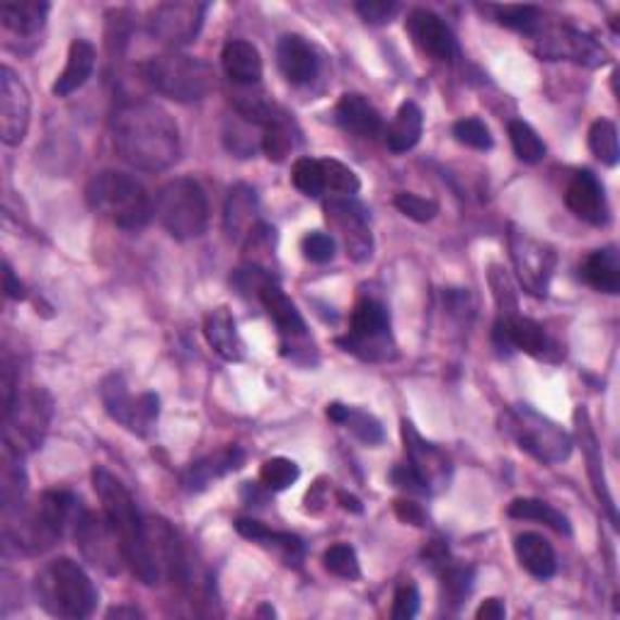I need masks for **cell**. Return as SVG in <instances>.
<instances>
[{
	"label": "cell",
	"mask_w": 620,
	"mask_h": 620,
	"mask_svg": "<svg viewBox=\"0 0 620 620\" xmlns=\"http://www.w3.org/2000/svg\"><path fill=\"white\" fill-rule=\"evenodd\" d=\"M112 141L124 163L136 170L161 173L180 157V129L177 122L155 102H126L114 114Z\"/></svg>",
	"instance_id": "1"
},
{
	"label": "cell",
	"mask_w": 620,
	"mask_h": 620,
	"mask_svg": "<svg viewBox=\"0 0 620 620\" xmlns=\"http://www.w3.org/2000/svg\"><path fill=\"white\" fill-rule=\"evenodd\" d=\"M92 488L102 502V514L110 519L112 529L119 535L124 560L134 577H139V582L145 586L161 582V572H157L149 553V541H145V519H141L131 492L107 468L92 470Z\"/></svg>",
	"instance_id": "2"
},
{
	"label": "cell",
	"mask_w": 620,
	"mask_h": 620,
	"mask_svg": "<svg viewBox=\"0 0 620 620\" xmlns=\"http://www.w3.org/2000/svg\"><path fill=\"white\" fill-rule=\"evenodd\" d=\"M80 502L66 490H49L35 507L17 504L3 509L5 539L10 545L27 555H39L61 541V535L73 527L80 514Z\"/></svg>",
	"instance_id": "3"
},
{
	"label": "cell",
	"mask_w": 620,
	"mask_h": 620,
	"mask_svg": "<svg viewBox=\"0 0 620 620\" xmlns=\"http://www.w3.org/2000/svg\"><path fill=\"white\" fill-rule=\"evenodd\" d=\"M35 596L49 616L68 620L92 616L100 602L88 572L71 558L51 560L35 577Z\"/></svg>",
	"instance_id": "4"
},
{
	"label": "cell",
	"mask_w": 620,
	"mask_h": 620,
	"mask_svg": "<svg viewBox=\"0 0 620 620\" xmlns=\"http://www.w3.org/2000/svg\"><path fill=\"white\" fill-rule=\"evenodd\" d=\"M86 199L94 214L107 218L110 224L124 230H141L153 216V202L136 177L102 170L90 177Z\"/></svg>",
	"instance_id": "5"
},
{
	"label": "cell",
	"mask_w": 620,
	"mask_h": 620,
	"mask_svg": "<svg viewBox=\"0 0 620 620\" xmlns=\"http://www.w3.org/2000/svg\"><path fill=\"white\" fill-rule=\"evenodd\" d=\"M139 73L145 86L175 102H199L214 90L212 66L175 49L145 59Z\"/></svg>",
	"instance_id": "6"
},
{
	"label": "cell",
	"mask_w": 620,
	"mask_h": 620,
	"mask_svg": "<svg viewBox=\"0 0 620 620\" xmlns=\"http://www.w3.org/2000/svg\"><path fill=\"white\" fill-rule=\"evenodd\" d=\"M502 432L529 456L545 466L562 464L572 454V436L551 417L535 413L529 405H514L502 415Z\"/></svg>",
	"instance_id": "7"
},
{
	"label": "cell",
	"mask_w": 620,
	"mask_h": 620,
	"mask_svg": "<svg viewBox=\"0 0 620 620\" xmlns=\"http://www.w3.org/2000/svg\"><path fill=\"white\" fill-rule=\"evenodd\" d=\"M153 214L175 240L204 236L208 226V202L202 185L192 177L165 182L153 199Z\"/></svg>",
	"instance_id": "8"
},
{
	"label": "cell",
	"mask_w": 620,
	"mask_h": 620,
	"mask_svg": "<svg viewBox=\"0 0 620 620\" xmlns=\"http://www.w3.org/2000/svg\"><path fill=\"white\" fill-rule=\"evenodd\" d=\"M51 417H54V401L41 388H29L15 395L10 407L3 409V446L27 456L45 444Z\"/></svg>",
	"instance_id": "9"
},
{
	"label": "cell",
	"mask_w": 620,
	"mask_h": 620,
	"mask_svg": "<svg viewBox=\"0 0 620 620\" xmlns=\"http://www.w3.org/2000/svg\"><path fill=\"white\" fill-rule=\"evenodd\" d=\"M338 344L344 352L359 356L364 362H391L395 359V342L391 334V315L383 303L364 299L354 306L352 330Z\"/></svg>",
	"instance_id": "10"
},
{
	"label": "cell",
	"mask_w": 620,
	"mask_h": 620,
	"mask_svg": "<svg viewBox=\"0 0 620 620\" xmlns=\"http://www.w3.org/2000/svg\"><path fill=\"white\" fill-rule=\"evenodd\" d=\"M100 401L107 415L136 436H149L161 415V397L155 393L134 395L122 376L112 374L100 383Z\"/></svg>",
	"instance_id": "11"
},
{
	"label": "cell",
	"mask_w": 620,
	"mask_h": 620,
	"mask_svg": "<svg viewBox=\"0 0 620 620\" xmlns=\"http://www.w3.org/2000/svg\"><path fill=\"white\" fill-rule=\"evenodd\" d=\"M73 539L83 558L104 574H119L126 565L122 541L117 531L112 529L104 514H94L90 509H80L76 523H73Z\"/></svg>",
	"instance_id": "12"
},
{
	"label": "cell",
	"mask_w": 620,
	"mask_h": 620,
	"mask_svg": "<svg viewBox=\"0 0 620 620\" xmlns=\"http://www.w3.org/2000/svg\"><path fill=\"white\" fill-rule=\"evenodd\" d=\"M509 250L523 291L531 293L535 299H543L545 293H548L555 262H558L553 248L541 243V240H535L533 236L527 233V230L511 226Z\"/></svg>",
	"instance_id": "13"
},
{
	"label": "cell",
	"mask_w": 620,
	"mask_h": 620,
	"mask_svg": "<svg viewBox=\"0 0 620 620\" xmlns=\"http://www.w3.org/2000/svg\"><path fill=\"white\" fill-rule=\"evenodd\" d=\"M206 10V3H189V0L163 3L151 13L149 31L170 49L192 45L204 27Z\"/></svg>",
	"instance_id": "14"
},
{
	"label": "cell",
	"mask_w": 620,
	"mask_h": 620,
	"mask_svg": "<svg viewBox=\"0 0 620 620\" xmlns=\"http://www.w3.org/2000/svg\"><path fill=\"white\" fill-rule=\"evenodd\" d=\"M325 218L338 230L346 255L354 262H366L374 255V238L369 228V214L352 197H332L325 204Z\"/></svg>",
	"instance_id": "15"
},
{
	"label": "cell",
	"mask_w": 620,
	"mask_h": 620,
	"mask_svg": "<svg viewBox=\"0 0 620 620\" xmlns=\"http://www.w3.org/2000/svg\"><path fill=\"white\" fill-rule=\"evenodd\" d=\"M535 41H539V54L548 61H574L582 66H604L608 61L606 49L590 35H584L580 29L572 27H551L535 31Z\"/></svg>",
	"instance_id": "16"
},
{
	"label": "cell",
	"mask_w": 620,
	"mask_h": 620,
	"mask_svg": "<svg viewBox=\"0 0 620 620\" xmlns=\"http://www.w3.org/2000/svg\"><path fill=\"white\" fill-rule=\"evenodd\" d=\"M29 90L13 68H0V136L5 145H20L29 129Z\"/></svg>",
	"instance_id": "17"
},
{
	"label": "cell",
	"mask_w": 620,
	"mask_h": 620,
	"mask_svg": "<svg viewBox=\"0 0 620 620\" xmlns=\"http://www.w3.org/2000/svg\"><path fill=\"white\" fill-rule=\"evenodd\" d=\"M409 37H413L415 45L436 61L454 63L458 59V45L451 27L441 20L432 10L417 8L407 15L405 23Z\"/></svg>",
	"instance_id": "18"
},
{
	"label": "cell",
	"mask_w": 620,
	"mask_h": 620,
	"mask_svg": "<svg viewBox=\"0 0 620 620\" xmlns=\"http://www.w3.org/2000/svg\"><path fill=\"white\" fill-rule=\"evenodd\" d=\"M224 228L233 243L245 248L262 233L265 224L260 220L255 189L248 185L230 187L224 208Z\"/></svg>",
	"instance_id": "19"
},
{
	"label": "cell",
	"mask_w": 620,
	"mask_h": 620,
	"mask_svg": "<svg viewBox=\"0 0 620 620\" xmlns=\"http://www.w3.org/2000/svg\"><path fill=\"white\" fill-rule=\"evenodd\" d=\"M492 338H495V346L502 354L519 350L543 359L551 352V340L541 325L531 318H521L517 313L499 315Z\"/></svg>",
	"instance_id": "20"
},
{
	"label": "cell",
	"mask_w": 620,
	"mask_h": 620,
	"mask_svg": "<svg viewBox=\"0 0 620 620\" xmlns=\"http://www.w3.org/2000/svg\"><path fill=\"white\" fill-rule=\"evenodd\" d=\"M403 439L407 451V464L413 466L419 472V478L427 482L429 492L446 488L451 466L444 451H439L434 444H429V441L419 436L417 429L409 422H403Z\"/></svg>",
	"instance_id": "21"
},
{
	"label": "cell",
	"mask_w": 620,
	"mask_h": 620,
	"mask_svg": "<svg viewBox=\"0 0 620 620\" xmlns=\"http://www.w3.org/2000/svg\"><path fill=\"white\" fill-rule=\"evenodd\" d=\"M567 208L592 226H604L608 220V204L604 197V187L590 170L577 173L565 192Z\"/></svg>",
	"instance_id": "22"
},
{
	"label": "cell",
	"mask_w": 620,
	"mask_h": 620,
	"mask_svg": "<svg viewBox=\"0 0 620 620\" xmlns=\"http://www.w3.org/2000/svg\"><path fill=\"white\" fill-rule=\"evenodd\" d=\"M277 63L291 86H308L318 76V56L299 35H283L277 45Z\"/></svg>",
	"instance_id": "23"
},
{
	"label": "cell",
	"mask_w": 620,
	"mask_h": 620,
	"mask_svg": "<svg viewBox=\"0 0 620 620\" xmlns=\"http://www.w3.org/2000/svg\"><path fill=\"white\" fill-rule=\"evenodd\" d=\"M257 301L262 303V308L267 311L271 322L277 325L283 342L289 340L293 344L296 340L306 338V320H303V315L299 313L296 303L279 289L277 281L267 283V287L260 291Z\"/></svg>",
	"instance_id": "24"
},
{
	"label": "cell",
	"mask_w": 620,
	"mask_h": 620,
	"mask_svg": "<svg viewBox=\"0 0 620 620\" xmlns=\"http://www.w3.org/2000/svg\"><path fill=\"white\" fill-rule=\"evenodd\" d=\"M334 122H338L344 131L362 139H376L383 134V119L374 104L359 92H346L340 98L338 107H334Z\"/></svg>",
	"instance_id": "25"
},
{
	"label": "cell",
	"mask_w": 620,
	"mask_h": 620,
	"mask_svg": "<svg viewBox=\"0 0 620 620\" xmlns=\"http://www.w3.org/2000/svg\"><path fill=\"white\" fill-rule=\"evenodd\" d=\"M243 464H245L243 448H238V446L220 448L212 456L194 460V464L182 472V485L189 492H202L212 485L214 480L228 476V472L238 470Z\"/></svg>",
	"instance_id": "26"
},
{
	"label": "cell",
	"mask_w": 620,
	"mask_h": 620,
	"mask_svg": "<svg viewBox=\"0 0 620 620\" xmlns=\"http://www.w3.org/2000/svg\"><path fill=\"white\" fill-rule=\"evenodd\" d=\"M204 338H206L208 346H212L218 356H224L226 362H243L245 359V342H243V338H240L233 313H230L226 306L206 313Z\"/></svg>",
	"instance_id": "27"
},
{
	"label": "cell",
	"mask_w": 620,
	"mask_h": 620,
	"mask_svg": "<svg viewBox=\"0 0 620 620\" xmlns=\"http://www.w3.org/2000/svg\"><path fill=\"white\" fill-rule=\"evenodd\" d=\"M220 63H224L228 80L240 88H252L262 80V56L257 47L250 45V41H228L220 51Z\"/></svg>",
	"instance_id": "28"
},
{
	"label": "cell",
	"mask_w": 620,
	"mask_h": 620,
	"mask_svg": "<svg viewBox=\"0 0 620 620\" xmlns=\"http://www.w3.org/2000/svg\"><path fill=\"white\" fill-rule=\"evenodd\" d=\"M94 59H98V54H94V47L88 39L71 41L66 68H63V73L54 83V88H51L56 98H68V94L86 86L94 71Z\"/></svg>",
	"instance_id": "29"
},
{
	"label": "cell",
	"mask_w": 620,
	"mask_h": 620,
	"mask_svg": "<svg viewBox=\"0 0 620 620\" xmlns=\"http://www.w3.org/2000/svg\"><path fill=\"white\" fill-rule=\"evenodd\" d=\"M514 551H517L519 565L529 574H533L535 580H551L555 570H558V558H555L553 545L541 533H521L514 541Z\"/></svg>",
	"instance_id": "30"
},
{
	"label": "cell",
	"mask_w": 620,
	"mask_h": 620,
	"mask_svg": "<svg viewBox=\"0 0 620 620\" xmlns=\"http://www.w3.org/2000/svg\"><path fill=\"white\" fill-rule=\"evenodd\" d=\"M49 10L51 5L45 0H8L0 5V20H3V27L15 35L29 37L47 25Z\"/></svg>",
	"instance_id": "31"
},
{
	"label": "cell",
	"mask_w": 620,
	"mask_h": 620,
	"mask_svg": "<svg viewBox=\"0 0 620 620\" xmlns=\"http://www.w3.org/2000/svg\"><path fill=\"white\" fill-rule=\"evenodd\" d=\"M582 277L598 293L616 296L620 291V255L616 248H604L592 252L582 265Z\"/></svg>",
	"instance_id": "32"
},
{
	"label": "cell",
	"mask_w": 620,
	"mask_h": 620,
	"mask_svg": "<svg viewBox=\"0 0 620 620\" xmlns=\"http://www.w3.org/2000/svg\"><path fill=\"white\" fill-rule=\"evenodd\" d=\"M425 131V114L415 102H405L397 110L393 124L385 131V143L393 153H407L422 139Z\"/></svg>",
	"instance_id": "33"
},
{
	"label": "cell",
	"mask_w": 620,
	"mask_h": 620,
	"mask_svg": "<svg viewBox=\"0 0 620 620\" xmlns=\"http://www.w3.org/2000/svg\"><path fill=\"white\" fill-rule=\"evenodd\" d=\"M27 492V472L23 468V456L3 446V458H0V499L3 509H13L23 504Z\"/></svg>",
	"instance_id": "34"
},
{
	"label": "cell",
	"mask_w": 620,
	"mask_h": 620,
	"mask_svg": "<svg viewBox=\"0 0 620 620\" xmlns=\"http://www.w3.org/2000/svg\"><path fill=\"white\" fill-rule=\"evenodd\" d=\"M507 514L511 519H523V521H539L545 523V527L558 531L560 535H570L572 527H570V519L565 517L562 511H558L553 507V504L543 502V499H531V497H521V499H514L509 504Z\"/></svg>",
	"instance_id": "35"
},
{
	"label": "cell",
	"mask_w": 620,
	"mask_h": 620,
	"mask_svg": "<svg viewBox=\"0 0 620 620\" xmlns=\"http://www.w3.org/2000/svg\"><path fill=\"white\" fill-rule=\"evenodd\" d=\"M293 151V131L287 119V114H279L275 122H269L262 129V153H265L271 163L287 161V155Z\"/></svg>",
	"instance_id": "36"
},
{
	"label": "cell",
	"mask_w": 620,
	"mask_h": 620,
	"mask_svg": "<svg viewBox=\"0 0 620 620\" xmlns=\"http://www.w3.org/2000/svg\"><path fill=\"white\" fill-rule=\"evenodd\" d=\"M590 149L604 165L613 167L620 161V145H618V129L613 122L598 119L590 129Z\"/></svg>",
	"instance_id": "37"
},
{
	"label": "cell",
	"mask_w": 620,
	"mask_h": 620,
	"mask_svg": "<svg viewBox=\"0 0 620 620\" xmlns=\"http://www.w3.org/2000/svg\"><path fill=\"white\" fill-rule=\"evenodd\" d=\"M509 139H511L514 153H517L519 161L541 163L545 157V143L527 122H521V119L509 122Z\"/></svg>",
	"instance_id": "38"
},
{
	"label": "cell",
	"mask_w": 620,
	"mask_h": 620,
	"mask_svg": "<svg viewBox=\"0 0 620 620\" xmlns=\"http://www.w3.org/2000/svg\"><path fill=\"white\" fill-rule=\"evenodd\" d=\"M257 543L265 545V548H275L279 558L283 560V565H289V567L291 565L301 567L303 558H306V545H303V541L296 533L265 529L257 539Z\"/></svg>",
	"instance_id": "39"
},
{
	"label": "cell",
	"mask_w": 620,
	"mask_h": 620,
	"mask_svg": "<svg viewBox=\"0 0 620 620\" xmlns=\"http://www.w3.org/2000/svg\"><path fill=\"white\" fill-rule=\"evenodd\" d=\"M492 10H495V17L499 25L517 29L521 31V35L533 37L543 25V13H541V8H535V5H504V8H492Z\"/></svg>",
	"instance_id": "40"
},
{
	"label": "cell",
	"mask_w": 620,
	"mask_h": 620,
	"mask_svg": "<svg viewBox=\"0 0 620 620\" xmlns=\"http://www.w3.org/2000/svg\"><path fill=\"white\" fill-rule=\"evenodd\" d=\"M441 574V586H444V594L448 602L460 604L472 590V580H476V570L468 565H456L446 560L439 567Z\"/></svg>",
	"instance_id": "41"
},
{
	"label": "cell",
	"mask_w": 620,
	"mask_h": 620,
	"mask_svg": "<svg viewBox=\"0 0 620 620\" xmlns=\"http://www.w3.org/2000/svg\"><path fill=\"white\" fill-rule=\"evenodd\" d=\"M301 478V468L289 458H269L260 470L262 488L269 492L289 490Z\"/></svg>",
	"instance_id": "42"
},
{
	"label": "cell",
	"mask_w": 620,
	"mask_h": 620,
	"mask_svg": "<svg viewBox=\"0 0 620 620\" xmlns=\"http://www.w3.org/2000/svg\"><path fill=\"white\" fill-rule=\"evenodd\" d=\"M322 562H325V570L334 577H340V580L352 582L362 577V567H359V558H356V551L346 543H338L325 551Z\"/></svg>",
	"instance_id": "43"
},
{
	"label": "cell",
	"mask_w": 620,
	"mask_h": 620,
	"mask_svg": "<svg viewBox=\"0 0 620 620\" xmlns=\"http://www.w3.org/2000/svg\"><path fill=\"white\" fill-rule=\"evenodd\" d=\"M255 129H260V126L245 122L243 117H236L233 122H228V126H226L228 151L236 153L238 157L255 155V151L262 149V136H252V131Z\"/></svg>",
	"instance_id": "44"
},
{
	"label": "cell",
	"mask_w": 620,
	"mask_h": 620,
	"mask_svg": "<svg viewBox=\"0 0 620 620\" xmlns=\"http://www.w3.org/2000/svg\"><path fill=\"white\" fill-rule=\"evenodd\" d=\"M320 167H322L325 189H330V192L352 197L362 189L359 177H356V173L350 170L344 163L332 161V157H325V161H320Z\"/></svg>",
	"instance_id": "45"
},
{
	"label": "cell",
	"mask_w": 620,
	"mask_h": 620,
	"mask_svg": "<svg viewBox=\"0 0 620 620\" xmlns=\"http://www.w3.org/2000/svg\"><path fill=\"white\" fill-rule=\"evenodd\" d=\"M291 180H293V187L306 197H320L325 192L322 167H320V161H315V157H299V161L293 163Z\"/></svg>",
	"instance_id": "46"
},
{
	"label": "cell",
	"mask_w": 620,
	"mask_h": 620,
	"mask_svg": "<svg viewBox=\"0 0 620 620\" xmlns=\"http://www.w3.org/2000/svg\"><path fill=\"white\" fill-rule=\"evenodd\" d=\"M454 136L458 143L468 145V149H476V151H490L492 149V134L485 126V122H480L476 117H468V119H460L454 124Z\"/></svg>",
	"instance_id": "47"
},
{
	"label": "cell",
	"mask_w": 620,
	"mask_h": 620,
	"mask_svg": "<svg viewBox=\"0 0 620 620\" xmlns=\"http://www.w3.org/2000/svg\"><path fill=\"white\" fill-rule=\"evenodd\" d=\"M395 208L403 216L417 220V224H429V220L436 218L439 214V204L434 199H425L413 192H401L395 197Z\"/></svg>",
	"instance_id": "48"
},
{
	"label": "cell",
	"mask_w": 620,
	"mask_h": 620,
	"mask_svg": "<svg viewBox=\"0 0 620 620\" xmlns=\"http://www.w3.org/2000/svg\"><path fill=\"white\" fill-rule=\"evenodd\" d=\"M346 427L352 429L356 439H362L364 444L376 446L383 441V427L376 417L362 413V409H350V417H346Z\"/></svg>",
	"instance_id": "49"
},
{
	"label": "cell",
	"mask_w": 620,
	"mask_h": 620,
	"mask_svg": "<svg viewBox=\"0 0 620 620\" xmlns=\"http://www.w3.org/2000/svg\"><path fill=\"white\" fill-rule=\"evenodd\" d=\"M301 250L306 260L315 262V265H325V262H330L334 257L338 245H334L332 236L322 233V230H313V233L301 240Z\"/></svg>",
	"instance_id": "50"
},
{
	"label": "cell",
	"mask_w": 620,
	"mask_h": 620,
	"mask_svg": "<svg viewBox=\"0 0 620 620\" xmlns=\"http://www.w3.org/2000/svg\"><path fill=\"white\" fill-rule=\"evenodd\" d=\"M354 10L362 15L364 23L385 25L401 13V5L393 3V0H362V3L354 5Z\"/></svg>",
	"instance_id": "51"
},
{
	"label": "cell",
	"mask_w": 620,
	"mask_h": 620,
	"mask_svg": "<svg viewBox=\"0 0 620 620\" xmlns=\"http://www.w3.org/2000/svg\"><path fill=\"white\" fill-rule=\"evenodd\" d=\"M391 480H393V485L397 490H403L407 492V495H419V497H425V495H432L427 488V482L419 478V472L409 466V464H401V466H395L393 472H391Z\"/></svg>",
	"instance_id": "52"
},
{
	"label": "cell",
	"mask_w": 620,
	"mask_h": 620,
	"mask_svg": "<svg viewBox=\"0 0 620 620\" xmlns=\"http://www.w3.org/2000/svg\"><path fill=\"white\" fill-rule=\"evenodd\" d=\"M419 611V592L413 582H403L395 592L393 602V618L395 620H409Z\"/></svg>",
	"instance_id": "53"
},
{
	"label": "cell",
	"mask_w": 620,
	"mask_h": 620,
	"mask_svg": "<svg viewBox=\"0 0 620 620\" xmlns=\"http://www.w3.org/2000/svg\"><path fill=\"white\" fill-rule=\"evenodd\" d=\"M395 514H397V519L405 523H413V527H425V521H427L425 509L419 507L417 502H409V499H397Z\"/></svg>",
	"instance_id": "54"
},
{
	"label": "cell",
	"mask_w": 620,
	"mask_h": 620,
	"mask_svg": "<svg viewBox=\"0 0 620 620\" xmlns=\"http://www.w3.org/2000/svg\"><path fill=\"white\" fill-rule=\"evenodd\" d=\"M504 616H507V608H504L499 598H488V602L476 611L478 620H502Z\"/></svg>",
	"instance_id": "55"
},
{
	"label": "cell",
	"mask_w": 620,
	"mask_h": 620,
	"mask_svg": "<svg viewBox=\"0 0 620 620\" xmlns=\"http://www.w3.org/2000/svg\"><path fill=\"white\" fill-rule=\"evenodd\" d=\"M3 283H5L8 299H15V301L25 299V287H23V283H20V279L15 277V271L10 269L8 262L3 265Z\"/></svg>",
	"instance_id": "56"
},
{
	"label": "cell",
	"mask_w": 620,
	"mask_h": 620,
	"mask_svg": "<svg viewBox=\"0 0 620 620\" xmlns=\"http://www.w3.org/2000/svg\"><path fill=\"white\" fill-rule=\"evenodd\" d=\"M328 417L332 419V422L344 425L346 417H350V407L342 405V403H332V405H328Z\"/></svg>",
	"instance_id": "57"
},
{
	"label": "cell",
	"mask_w": 620,
	"mask_h": 620,
	"mask_svg": "<svg viewBox=\"0 0 620 620\" xmlns=\"http://www.w3.org/2000/svg\"><path fill=\"white\" fill-rule=\"evenodd\" d=\"M107 618H143V613L136 606H117L112 608Z\"/></svg>",
	"instance_id": "58"
},
{
	"label": "cell",
	"mask_w": 620,
	"mask_h": 620,
	"mask_svg": "<svg viewBox=\"0 0 620 620\" xmlns=\"http://www.w3.org/2000/svg\"><path fill=\"white\" fill-rule=\"evenodd\" d=\"M338 499L342 504V509L346 511H354V514H362V502L352 497V495H346V492H338Z\"/></svg>",
	"instance_id": "59"
},
{
	"label": "cell",
	"mask_w": 620,
	"mask_h": 620,
	"mask_svg": "<svg viewBox=\"0 0 620 620\" xmlns=\"http://www.w3.org/2000/svg\"><path fill=\"white\" fill-rule=\"evenodd\" d=\"M257 616H275V608H271V606H267V604H265V606H260V611H257Z\"/></svg>",
	"instance_id": "60"
}]
</instances>
